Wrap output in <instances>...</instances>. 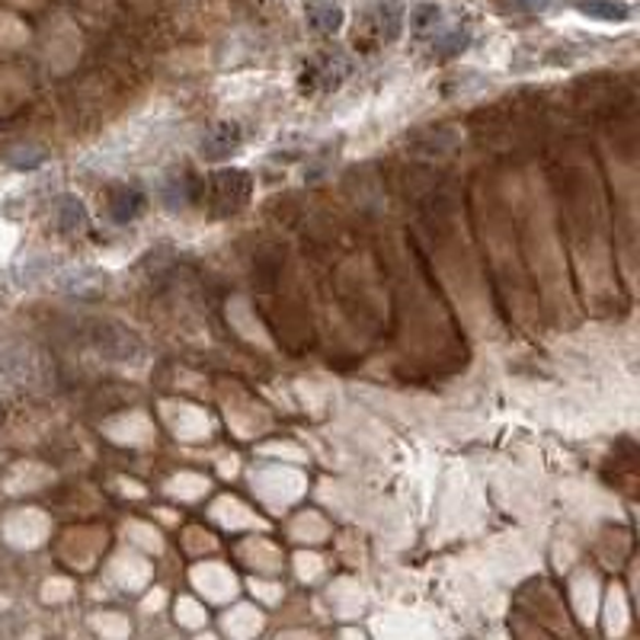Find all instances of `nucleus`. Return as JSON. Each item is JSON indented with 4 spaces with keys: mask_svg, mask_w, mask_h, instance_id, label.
<instances>
[{
    "mask_svg": "<svg viewBox=\"0 0 640 640\" xmlns=\"http://www.w3.org/2000/svg\"><path fill=\"white\" fill-rule=\"evenodd\" d=\"M250 196V176L243 170H221L208 176V199L218 215H231Z\"/></svg>",
    "mask_w": 640,
    "mask_h": 640,
    "instance_id": "obj_3",
    "label": "nucleus"
},
{
    "mask_svg": "<svg viewBox=\"0 0 640 640\" xmlns=\"http://www.w3.org/2000/svg\"><path fill=\"white\" fill-rule=\"evenodd\" d=\"M442 23V10L436 3H420V7H413V13H410V26H413V33L416 36H430V33H436Z\"/></svg>",
    "mask_w": 640,
    "mask_h": 640,
    "instance_id": "obj_14",
    "label": "nucleus"
},
{
    "mask_svg": "<svg viewBox=\"0 0 640 640\" xmlns=\"http://www.w3.org/2000/svg\"><path fill=\"white\" fill-rule=\"evenodd\" d=\"M0 375L20 388H39L48 381V362L36 346L16 343V346L0 353Z\"/></svg>",
    "mask_w": 640,
    "mask_h": 640,
    "instance_id": "obj_2",
    "label": "nucleus"
},
{
    "mask_svg": "<svg viewBox=\"0 0 640 640\" xmlns=\"http://www.w3.org/2000/svg\"><path fill=\"white\" fill-rule=\"evenodd\" d=\"M3 160L16 170H36L48 160V151L42 145H33V141H20V145L3 148Z\"/></svg>",
    "mask_w": 640,
    "mask_h": 640,
    "instance_id": "obj_12",
    "label": "nucleus"
},
{
    "mask_svg": "<svg viewBox=\"0 0 640 640\" xmlns=\"http://www.w3.org/2000/svg\"><path fill=\"white\" fill-rule=\"evenodd\" d=\"M375 16H378V30H381V39L395 42L400 36V23H403V13L395 0H378L375 7Z\"/></svg>",
    "mask_w": 640,
    "mask_h": 640,
    "instance_id": "obj_13",
    "label": "nucleus"
},
{
    "mask_svg": "<svg viewBox=\"0 0 640 640\" xmlns=\"http://www.w3.org/2000/svg\"><path fill=\"white\" fill-rule=\"evenodd\" d=\"M513 3L525 13H548L551 10V0H513Z\"/></svg>",
    "mask_w": 640,
    "mask_h": 640,
    "instance_id": "obj_16",
    "label": "nucleus"
},
{
    "mask_svg": "<svg viewBox=\"0 0 640 640\" xmlns=\"http://www.w3.org/2000/svg\"><path fill=\"white\" fill-rule=\"evenodd\" d=\"M58 288H61V292H68V295L93 298V295L106 292V273L90 270V266H78V270H68V273L58 279Z\"/></svg>",
    "mask_w": 640,
    "mask_h": 640,
    "instance_id": "obj_6",
    "label": "nucleus"
},
{
    "mask_svg": "<svg viewBox=\"0 0 640 640\" xmlns=\"http://www.w3.org/2000/svg\"><path fill=\"white\" fill-rule=\"evenodd\" d=\"M240 141H243V128H240L238 122H215V125L202 135L199 151L202 158L221 160L228 158V155H235L240 148Z\"/></svg>",
    "mask_w": 640,
    "mask_h": 640,
    "instance_id": "obj_4",
    "label": "nucleus"
},
{
    "mask_svg": "<svg viewBox=\"0 0 640 640\" xmlns=\"http://www.w3.org/2000/svg\"><path fill=\"white\" fill-rule=\"evenodd\" d=\"M468 42H471L468 30L455 26L452 33H445V36H439V39H436V48H439V52H445V55H458V52H465V48H468Z\"/></svg>",
    "mask_w": 640,
    "mask_h": 640,
    "instance_id": "obj_15",
    "label": "nucleus"
},
{
    "mask_svg": "<svg viewBox=\"0 0 640 640\" xmlns=\"http://www.w3.org/2000/svg\"><path fill=\"white\" fill-rule=\"evenodd\" d=\"M305 13H308V23H311L318 33H323V36L340 33V30H343V23H346L343 7H340V3H333V0H308Z\"/></svg>",
    "mask_w": 640,
    "mask_h": 640,
    "instance_id": "obj_8",
    "label": "nucleus"
},
{
    "mask_svg": "<svg viewBox=\"0 0 640 640\" xmlns=\"http://www.w3.org/2000/svg\"><path fill=\"white\" fill-rule=\"evenodd\" d=\"M145 202L148 199H145L141 190H135V186H116L110 193V218L116 225H128V221H135L145 212Z\"/></svg>",
    "mask_w": 640,
    "mask_h": 640,
    "instance_id": "obj_7",
    "label": "nucleus"
},
{
    "mask_svg": "<svg viewBox=\"0 0 640 640\" xmlns=\"http://www.w3.org/2000/svg\"><path fill=\"white\" fill-rule=\"evenodd\" d=\"M52 215H55V225H58L65 235H75L78 228L87 225V208H83V202H80L78 196H61V199L55 202Z\"/></svg>",
    "mask_w": 640,
    "mask_h": 640,
    "instance_id": "obj_11",
    "label": "nucleus"
},
{
    "mask_svg": "<svg viewBox=\"0 0 640 640\" xmlns=\"http://www.w3.org/2000/svg\"><path fill=\"white\" fill-rule=\"evenodd\" d=\"M350 75V65L340 58V55H327V58H320L318 65H311L308 68V75L305 78H311V83H320L323 90H333V87H340L343 78Z\"/></svg>",
    "mask_w": 640,
    "mask_h": 640,
    "instance_id": "obj_10",
    "label": "nucleus"
},
{
    "mask_svg": "<svg viewBox=\"0 0 640 640\" xmlns=\"http://www.w3.org/2000/svg\"><path fill=\"white\" fill-rule=\"evenodd\" d=\"M160 199H163L167 208H183V205L199 199V180H196L190 170L170 173V176H163V183H160Z\"/></svg>",
    "mask_w": 640,
    "mask_h": 640,
    "instance_id": "obj_5",
    "label": "nucleus"
},
{
    "mask_svg": "<svg viewBox=\"0 0 640 640\" xmlns=\"http://www.w3.org/2000/svg\"><path fill=\"white\" fill-rule=\"evenodd\" d=\"M80 336L83 343L106 362H119V365H135L145 359V343L138 340L135 330H128L125 323L113 318H87L80 320Z\"/></svg>",
    "mask_w": 640,
    "mask_h": 640,
    "instance_id": "obj_1",
    "label": "nucleus"
},
{
    "mask_svg": "<svg viewBox=\"0 0 640 640\" xmlns=\"http://www.w3.org/2000/svg\"><path fill=\"white\" fill-rule=\"evenodd\" d=\"M583 16L602 23H625L631 16V7L625 0H570Z\"/></svg>",
    "mask_w": 640,
    "mask_h": 640,
    "instance_id": "obj_9",
    "label": "nucleus"
}]
</instances>
